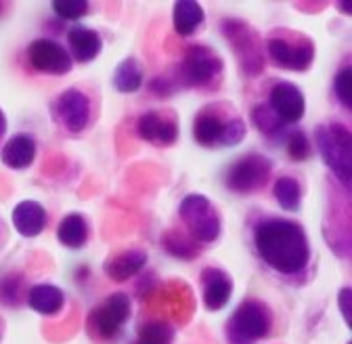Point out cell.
<instances>
[{"mask_svg":"<svg viewBox=\"0 0 352 344\" xmlns=\"http://www.w3.org/2000/svg\"><path fill=\"white\" fill-rule=\"evenodd\" d=\"M250 246L262 267L292 286L313 277V244L302 223L260 212L248 219Z\"/></svg>","mask_w":352,"mask_h":344,"instance_id":"cell-1","label":"cell"},{"mask_svg":"<svg viewBox=\"0 0 352 344\" xmlns=\"http://www.w3.org/2000/svg\"><path fill=\"white\" fill-rule=\"evenodd\" d=\"M306 114V97L296 82L267 78L250 97V120L256 131L269 141L283 143L292 128Z\"/></svg>","mask_w":352,"mask_h":344,"instance_id":"cell-2","label":"cell"},{"mask_svg":"<svg viewBox=\"0 0 352 344\" xmlns=\"http://www.w3.org/2000/svg\"><path fill=\"white\" fill-rule=\"evenodd\" d=\"M248 124L231 101L206 103L193 118V139L204 149H229L243 143Z\"/></svg>","mask_w":352,"mask_h":344,"instance_id":"cell-3","label":"cell"},{"mask_svg":"<svg viewBox=\"0 0 352 344\" xmlns=\"http://www.w3.org/2000/svg\"><path fill=\"white\" fill-rule=\"evenodd\" d=\"M51 118L67 137H82L91 131L99 114V93L93 84H74L51 101Z\"/></svg>","mask_w":352,"mask_h":344,"instance_id":"cell-4","label":"cell"},{"mask_svg":"<svg viewBox=\"0 0 352 344\" xmlns=\"http://www.w3.org/2000/svg\"><path fill=\"white\" fill-rule=\"evenodd\" d=\"M172 80L176 89L181 86V89L197 93H216L225 80V59L212 47L191 45L176 63Z\"/></svg>","mask_w":352,"mask_h":344,"instance_id":"cell-5","label":"cell"},{"mask_svg":"<svg viewBox=\"0 0 352 344\" xmlns=\"http://www.w3.org/2000/svg\"><path fill=\"white\" fill-rule=\"evenodd\" d=\"M264 55L283 72L304 74L313 67L317 57L315 40L294 28H273L264 36Z\"/></svg>","mask_w":352,"mask_h":344,"instance_id":"cell-6","label":"cell"},{"mask_svg":"<svg viewBox=\"0 0 352 344\" xmlns=\"http://www.w3.org/2000/svg\"><path fill=\"white\" fill-rule=\"evenodd\" d=\"M275 313L260 298H245L225 323L227 344H260L275 332Z\"/></svg>","mask_w":352,"mask_h":344,"instance_id":"cell-7","label":"cell"},{"mask_svg":"<svg viewBox=\"0 0 352 344\" xmlns=\"http://www.w3.org/2000/svg\"><path fill=\"white\" fill-rule=\"evenodd\" d=\"M220 32H223L225 40L229 42L241 76L258 78L264 72V63H267L262 34L245 19H237V17L220 21Z\"/></svg>","mask_w":352,"mask_h":344,"instance_id":"cell-8","label":"cell"},{"mask_svg":"<svg viewBox=\"0 0 352 344\" xmlns=\"http://www.w3.org/2000/svg\"><path fill=\"white\" fill-rule=\"evenodd\" d=\"M315 145L321 160L331 170V175L340 181L346 191L350 189V170H352V141L350 128L340 120H327L315 128Z\"/></svg>","mask_w":352,"mask_h":344,"instance_id":"cell-9","label":"cell"},{"mask_svg":"<svg viewBox=\"0 0 352 344\" xmlns=\"http://www.w3.org/2000/svg\"><path fill=\"white\" fill-rule=\"evenodd\" d=\"M181 229L199 246H212L223 235V217L214 202L201 193H189L179 204Z\"/></svg>","mask_w":352,"mask_h":344,"instance_id":"cell-10","label":"cell"},{"mask_svg":"<svg viewBox=\"0 0 352 344\" xmlns=\"http://www.w3.org/2000/svg\"><path fill=\"white\" fill-rule=\"evenodd\" d=\"M132 317V300L126 292H113L88 313L86 332L101 344H116Z\"/></svg>","mask_w":352,"mask_h":344,"instance_id":"cell-11","label":"cell"},{"mask_svg":"<svg viewBox=\"0 0 352 344\" xmlns=\"http://www.w3.org/2000/svg\"><path fill=\"white\" fill-rule=\"evenodd\" d=\"M273 170L275 164L269 155L250 151L225 168L223 185L235 195H254L271 183Z\"/></svg>","mask_w":352,"mask_h":344,"instance_id":"cell-12","label":"cell"},{"mask_svg":"<svg viewBox=\"0 0 352 344\" xmlns=\"http://www.w3.org/2000/svg\"><path fill=\"white\" fill-rule=\"evenodd\" d=\"M137 135L157 149L172 147L181 137L179 114L172 107H153L143 111L137 120Z\"/></svg>","mask_w":352,"mask_h":344,"instance_id":"cell-13","label":"cell"},{"mask_svg":"<svg viewBox=\"0 0 352 344\" xmlns=\"http://www.w3.org/2000/svg\"><path fill=\"white\" fill-rule=\"evenodd\" d=\"M25 59L36 74H44V76H67L74 67L67 49L61 42L47 36L30 42L25 49Z\"/></svg>","mask_w":352,"mask_h":344,"instance_id":"cell-14","label":"cell"},{"mask_svg":"<svg viewBox=\"0 0 352 344\" xmlns=\"http://www.w3.org/2000/svg\"><path fill=\"white\" fill-rule=\"evenodd\" d=\"M199 288H201V300L204 307L210 313L223 311L235 290V281L229 271L220 267H206L199 273Z\"/></svg>","mask_w":352,"mask_h":344,"instance_id":"cell-15","label":"cell"},{"mask_svg":"<svg viewBox=\"0 0 352 344\" xmlns=\"http://www.w3.org/2000/svg\"><path fill=\"white\" fill-rule=\"evenodd\" d=\"M147 261H149L147 250L128 248V250H120V252L109 254L103 263V271L111 281L124 283L135 275H139L147 267Z\"/></svg>","mask_w":352,"mask_h":344,"instance_id":"cell-16","label":"cell"},{"mask_svg":"<svg viewBox=\"0 0 352 344\" xmlns=\"http://www.w3.org/2000/svg\"><path fill=\"white\" fill-rule=\"evenodd\" d=\"M103 51V38L97 30L76 23L67 30V53L76 63H91Z\"/></svg>","mask_w":352,"mask_h":344,"instance_id":"cell-17","label":"cell"},{"mask_svg":"<svg viewBox=\"0 0 352 344\" xmlns=\"http://www.w3.org/2000/svg\"><path fill=\"white\" fill-rule=\"evenodd\" d=\"M11 221L21 237L34 239L49 227V212L36 200H23L13 208Z\"/></svg>","mask_w":352,"mask_h":344,"instance_id":"cell-18","label":"cell"},{"mask_svg":"<svg viewBox=\"0 0 352 344\" xmlns=\"http://www.w3.org/2000/svg\"><path fill=\"white\" fill-rule=\"evenodd\" d=\"M38 153V143L30 133L13 135L0 149V160L11 170H25L34 164Z\"/></svg>","mask_w":352,"mask_h":344,"instance_id":"cell-19","label":"cell"},{"mask_svg":"<svg viewBox=\"0 0 352 344\" xmlns=\"http://www.w3.org/2000/svg\"><path fill=\"white\" fill-rule=\"evenodd\" d=\"M28 307L38 315L53 317L63 311L65 307V294L59 286L42 281L28 290Z\"/></svg>","mask_w":352,"mask_h":344,"instance_id":"cell-20","label":"cell"},{"mask_svg":"<svg viewBox=\"0 0 352 344\" xmlns=\"http://www.w3.org/2000/svg\"><path fill=\"white\" fill-rule=\"evenodd\" d=\"M206 21V11L195 0H179L172 7V28L181 38H191Z\"/></svg>","mask_w":352,"mask_h":344,"instance_id":"cell-21","label":"cell"},{"mask_svg":"<svg viewBox=\"0 0 352 344\" xmlns=\"http://www.w3.org/2000/svg\"><path fill=\"white\" fill-rule=\"evenodd\" d=\"M91 239V223L82 212H69L59 221L57 241L69 250H82Z\"/></svg>","mask_w":352,"mask_h":344,"instance_id":"cell-22","label":"cell"},{"mask_svg":"<svg viewBox=\"0 0 352 344\" xmlns=\"http://www.w3.org/2000/svg\"><path fill=\"white\" fill-rule=\"evenodd\" d=\"M143 80H145V65L135 55L122 59L116 65L113 76H111L113 89L122 95H132V93L141 91Z\"/></svg>","mask_w":352,"mask_h":344,"instance_id":"cell-23","label":"cell"},{"mask_svg":"<svg viewBox=\"0 0 352 344\" xmlns=\"http://www.w3.org/2000/svg\"><path fill=\"white\" fill-rule=\"evenodd\" d=\"M273 197L285 212H300L304 202V181L300 175L283 172L273 183Z\"/></svg>","mask_w":352,"mask_h":344,"instance_id":"cell-24","label":"cell"},{"mask_svg":"<svg viewBox=\"0 0 352 344\" xmlns=\"http://www.w3.org/2000/svg\"><path fill=\"white\" fill-rule=\"evenodd\" d=\"M162 246L170 256L179 258V261H195L204 252V246H199L193 237H189L181 227L168 229L162 235Z\"/></svg>","mask_w":352,"mask_h":344,"instance_id":"cell-25","label":"cell"},{"mask_svg":"<svg viewBox=\"0 0 352 344\" xmlns=\"http://www.w3.org/2000/svg\"><path fill=\"white\" fill-rule=\"evenodd\" d=\"M176 330L164 319H149L139 325L137 338L132 344H174Z\"/></svg>","mask_w":352,"mask_h":344,"instance_id":"cell-26","label":"cell"},{"mask_svg":"<svg viewBox=\"0 0 352 344\" xmlns=\"http://www.w3.org/2000/svg\"><path fill=\"white\" fill-rule=\"evenodd\" d=\"M283 145H285V151H287V158L292 162H306L308 158L313 155V143H311V137H308L302 128H292L289 135L283 139Z\"/></svg>","mask_w":352,"mask_h":344,"instance_id":"cell-27","label":"cell"},{"mask_svg":"<svg viewBox=\"0 0 352 344\" xmlns=\"http://www.w3.org/2000/svg\"><path fill=\"white\" fill-rule=\"evenodd\" d=\"M53 13L63 21H78L91 13V3H86V0H55Z\"/></svg>","mask_w":352,"mask_h":344,"instance_id":"cell-28","label":"cell"},{"mask_svg":"<svg viewBox=\"0 0 352 344\" xmlns=\"http://www.w3.org/2000/svg\"><path fill=\"white\" fill-rule=\"evenodd\" d=\"M350 78H352V72H350V63L342 65L336 76H333V84H331V91H333V97L336 101L346 109L350 111V105H352V95H350Z\"/></svg>","mask_w":352,"mask_h":344,"instance_id":"cell-29","label":"cell"},{"mask_svg":"<svg viewBox=\"0 0 352 344\" xmlns=\"http://www.w3.org/2000/svg\"><path fill=\"white\" fill-rule=\"evenodd\" d=\"M149 91H151L153 95H157V97L166 99V97H170V95H174V93H176V84H174V80H172V78H168V76H160V78H153V80H151Z\"/></svg>","mask_w":352,"mask_h":344,"instance_id":"cell-30","label":"cell"},{"mask_svg":"<svg viewBox=\"0 0 352 344\" xmlns=\"http://www.w3.org/2000/svg\"><path fill=\"white\" fill-rule=\"evenodd\" d=\"M350 288L346 286V288H342L340 290V296H338V300H340V311H342V315H344V321H346V325L350 327Z\"/></svg>","mask_w":352,"mask_h":344,"instance_id":"cell-31","label":"cell"},{"mask_svg":"<svg viewBox=\"0 0 352 344\" xmlns=\"http://www.w3.org/2000/svg\"><path fill=\"white\" fill-rule=\"evenodd\" d=\"M7 128H9V124H7V116H5V111H3V109H0V149H3V145H5Z\"/></svg>","mask_w":352,"mask_h":344,"instance_id":"cell-32","label":"cell"},{"mask_svg":"<svg viewBox=\"0 0 352 344\" xmlns=\"http://www.w3.org/2000/svg\"><path fill=\"white\" fill-rule=\"evenodd\" d=\"M3 338H5V319L0 317V342H3Z\"/></svg>","mask_w":352,"mask_h":344,"instance_id":"cell-33","label":"cell"},{"mask_svg":"<svg viewBox=\"0 0 352 344\" xmlns=\"http://www.w3.org/2000/svg\"><path fill=\"white\" fill-rule=\"evenodd\" d=\"M0 11H3V5H0Z\"/></svg>","mask_w":352,"mask_h":344,"instance_id":"cell-34","label":"cell"}]
</instances>
